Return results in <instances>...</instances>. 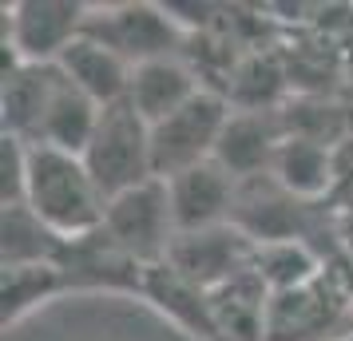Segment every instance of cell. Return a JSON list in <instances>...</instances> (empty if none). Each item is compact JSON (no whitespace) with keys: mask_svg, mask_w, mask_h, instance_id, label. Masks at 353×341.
<instances>
[{"mask_svg":"<svg viewBox=\"0 0 353 341\" xmlns=\"http://www.w3.org/2000/svg\"><path fill=\"white\" fill-rule=\"evenodd\" d=\"M270 179L290 191L294 198H310L325 195L337 179V155L330 151V143H318V139H305V135H286L278 155H274V171Z\"/></svg>","mask_w":353,"mask_h":341,"instance_id":"cell-14","label":"cell"},{"mask_svg":"<svg viewBox=\"0 0 353 341\" xmlns=\"http://www.w3.org/2000/svg\"><path fill=\"white\" fill-rule=\"evenodd\" d=\"M163 183H167V195H171V214H175L179 234H194V230L234 223L242 183L230 171H223L214 159L199 163V167L183 171L175 179H163Z\"/></svg>","mask_w":353,"mask_h":341,"instance_id":"cell-8","label":"cell"},{"mask_svg":"<svg viewBox=\"0 0 353 341\" xmlns=\"http://www.w3.org/2000/svg\"><path fill=\"white\" fill-rule=\"evenodd\" d=\"M24 207L64 242H80L103 227L108 198L92 179L83 155H68L56 147H28Z\"/></svg>","mask_w":353,"mask_h":341,"instance_id":"cell-1","label":"cell"},{"mask_svg":"<svg viewBox=\"0 0 353 341\" xmlns=\"http://www.w3.org/2000/svg\"><path fill=\"white\" fill-rule=\"evenodd\" d=\"M83 36L99 40L103 48H112L119 60L131 68L147 64V60H163V56H179L183 44V24L171 17L167 4H108V8H92Z\"/></svg>","mask_w":353,"mask_h":341,"instance_id":"cell-5","label":"cell"},{"mask_svg":"<svg viewBox=\"0 0 353 341\" xmlns=\"http://www.w3.org/2000/svg\"><path fill=\"white\" fill-rule=\"evenodd\" d=\"M83 163L99 183L103 198H115L123 191H135L143 183L155 179V163H151V123L123 103H112L99 115V127L92 143L83 151Z\"/></svg>","mask_w":353,"mask_h":341,"instance_id":"cell-2","label":"cell"},{"mask_svg":"<svg viewBox=\"0 0 353 341\" xmlns=\"http://www.w3.org/2000/svg\"><path fill=\"white\" fill-rule=\"evenodd\" d=\"M99 115H103V107L92 96H83L80 87L60 72V83H56V96L48 103L36 147H56V151H68V155H83L99 127Z\"/></svg>","mask_w":353,"mask_h":341,"instance_id":"cell-15","label":"cell"},{"mask_svg":"<svg viewBox=\"0 0 353 341\" xmlns=\"http://www.w3.org/2000/svg\"><path fill=\"white\" fill-rule=\"evenodd\" d=\"M270 298L266 282L250 270L230 278L226 286L210 290V313L223 341H266L270 333Z\"/></svg>","mask_w":353,"mask_h":341,"instance_id":"cell-12","label":"cell"},{"mask_svg":"<svg viewBox=\"0 0 353 341\" xmlns=\"http://www.w3.org/2000/svg\"><path fill=\"white\" fill-rule=\"evenodd\" d=\"M254 250L258 242L246 238L234 223L226 227H210V230H194V234H179L171 254H167V266L183 274L191 286L199 290H219L230 278H239L242 270L254 266Z\"/></svg>","mask_w":353,"mask_h":341,"instance_id":"cell-7","label":"cell"},{"mask_svg":"<svg viewBox=\"0 0 353 341\" xmlns=\"http://www.w3.org/2000/svg\"><path fill=\"white\" fill-rule=\"evenodd\" d=\"M0 234H4V246H0L4 270L8 266H60V258H64V250H68L64 238L52 227H44L24 203L4 207Z\"/></svg>","mask_w":353,"mask_h":341,"instance_id":"cell-16","label":"cell"},{"mask_svg":"<svg viewBox=\"0 0 353 341\" xmlns=\"http://www.w3.org/2000/svg\"><path fill=\"white\" fill-rule=\"evenodd\" d=\"M24 183H28V143L0 135V203L4 207L24 203Z\"/></svg>","mask_w":353,"mask_h":341,"instance_id":"cell-19","label":"cell"},{"mask_svg":"<svg viewBox=\"0 0 353 341\" xmlns=\"http://www.w3.org/2000/svg\"><path fill=\"white\" fill-rule=\"evenodd\" d=\"M254 274L270 293H294L318 278V258L302 242H266L254 250Z\"/></svg>","mask_w":353,"mask_h":341,"instance_id":"cell-17","label":"cell"},{"mask_svg":"<svg viewBox=\"0 0 353 341\" xmlns=\"http://www.w3.org/2000/svg\"><path fill=\"white\" fill-rule=\"evenodd\" d=\"M230 99L203 87L199 96L167 115L163 123L151 127V163H155V179H175L183 171H191L199 163L214 159V147L223 139V127L230 119Z\"/></svg>","mask_w":353,"mask_h":341,"instance_id":"cell-4","label":"cell"},{"mask_svg":"<svg viewBox=\"0 0 353 341\" xmlns=\"http://www.w3.org/2000/svg\"><path fill=\"white\" fill-rule=\"evenodd\" d=\"M56 83H60V68L56 64L12 68L4 76V92H0V123H4V135L36 147L40 127H44V115H48V103L56 96Z\"/></svg>","mask_w":353,"mask_h":341,"instance_id":"cell-10","label":"cell"},{"mask_svg":"<svg viewBox=\"0 0 353 341\" xmlns=\"http://www.w3.org/2000/svg\"><path fill=\"white\" fill-rule=\"evenodd\" d=\"M199 92H203V83L194 76V68L179 56H163V60H147V64L131 68L128 103L155 127L179 107H187Z\"/></svg>","mask_w":353,"mask_h":341,"instance_id":"cell-11","label":"cell"},{"mask_svg":"<svg viewBox=\"0 0 353 341\" xmlns=\"http://www.w3.org/2000/svg\"><path fill=\"white\" fill-rule=\"evenodd\" d=\"M56 68L80 87L83 96L96 99L99 107H112V103H123V99H128L131 64L119 60L112 48H103L92 36H80V40L56 60Z\"/></svg>","mask_w":353,"mask_h":341,"instance_id":"cell-13","label":"cell"},{"mask_svg":"<svg viewBox=\"0 0 353 341\" xmlns=\"http://www.w3.org/2000/svg\"><path fill=\"white\" fill-rule=\"evenodd\" d=\"M64 286V270L60 266H8L4 282H0V298H4V322L24 318L32 306Z\"/></svg>","mask_w":353,"mask_h":341,"instance_id":"cell-18","label":"cell"},{"mask_svg":"<svg viewBox=\"0 0 353 341\" xmlns=\"http://www.w3.org/2000/svg\"><path fill=\"white\" fill-rule=\"evenodd\" d=\"M80 0H17L4 4V48L20 64H56L88 24Z\"/></svg>","mask_w":353,"mask_h":341,"instance_id":"cell-6","label":"cell"},{"mask_svg":"<svg viewBox=\"0 0 353 341\" xmlns=\"http://www.w3.org/2000/svg\"><path fill=\"white\" fill-rule=\"evenodd\" d=\"M286 139V123L278 112H234L226 119L223 139L214 147V163L239 183L262 179L274 171V155Z\"/></svg>","mask_w":353,"mask_h":341,"instance_id":"cell-9","label":"cell"},{"mask_svg":"<svg viewBox=\"0 0 353 341\" xmlns=\"http://www.w3.org/2000/svg\"><path fill=\"white\" fill-rule=\"evenodd\" d=\"M99 230L123 258H131L143 270L167 262V254H171V246L179 238L167 183L151 179L143 187H135V191L108 198V214H103Z\"/></svg>","mask_w":353,"mask_h":341,"instance_id":"cell-3","label":"cell"}]
</instances>
